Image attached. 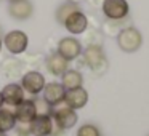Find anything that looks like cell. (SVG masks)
<instances>
[{"label": "cell", "mask_w": 149, "mask_h": 136, "mask_svg": "<svg viewBox=\"0 0 149 136\" xmlns=\"http://www.w3.org/2000/svg\"><path fill=\"white\" fill-rule=\"evenodd\" d=\"M117 45L125 53H135L143 45V35L135 27H125L117 35Z\"/></svg>", "instance_id": "1"}, {"label": "cell", "mask_w": 149, "mask_h": 136, "mask_svg": "<svg viewBox=\"0 0 149 136\" xmlns=\"http://www.w3.org/2000/svg\"><path fill=\"white\" fill-rule=\"evenodd\" d=\"M52 119H53V123L58 126L59 130H71L72 126H75L79 117H77V112L71 107H68L63 101L61 104L58 106H53V112H52Z\"/></svg>", "instance_id": "2"}, {"label": "cell", "mask_w": 149, "mask_h": 136, "mask_svg": "<svg viewBox=\"0 0 149 136\" xmlns=\"http://www.w3.org/2000/svg\"><path fill=\"white\" fill-rule=\"evenodd\" d=\"M84 61L96 74H103L107 69V59L100 45H88L84 50Z\"/></svg>", "instance_id": "3"}, {"label": "cell", "mask_w": 149, "mask_h": 136, "mask_svg": "<svg viewBox=\"0 0 149 136\" xmlns=\"http://www.w3.org/2000/svg\"><path fill=\"white\" fill-rule=\"evenodd\" d=\"M2 42H3L5 48L8 50V53H11V55H21V53H24L27 50L29 37L23 31H10L8 34L3 35Z\"/></svg>", "instance_id": "4"}, {"label": "cell", "mask_w": 149, "mask_h": 136, "mask_svg": "<svg viewBox=\"0 0 149 136\" xmlns=\"http://www.w3.org/2000/svg\"><path fill=\"white\" fill-rule=\"evenodd\" d=\"M19 85L23 87L24 93H29L31 96H39L47 85L45 75L40 74L39 71H29L23 75Z\"/></svg>", "instance_id": "5"}, {"label": "cell", "mask_w": 149, "mask_h": 136, "mask_svg": "<svg viewBox=\"0 0 149 136\" xmlns=\"http://www.w3.org/2000/svg\"><path fill=\"white\" fill-rule=\"evenodd\" d=\"M128 2L127 0H104L103 2V13L111 21H120L128 16Z\"/></svg>", "instance_id": "6"}, {"label": "cell", "mask_w": 149, "mask_h": 136, "mask_svg": "<svg viewBox=\"0 0 149 136\" xmlns=\"http://www.w3.org/2000/svg\"><path fill=\"white\" fill-rule=\"evenodd\" d=\"M56 51L68 61H74L82 55V43L75 37H64L58 42V50Z\"/></svg>", "instance_id": "7"}, {"label": "cell", "mask_w": 149, "mask_h": 136, "mask_svg": "<svg viewBox=\"0 0 149 136\" xmlns=\"http://www.w3.org/2000/svg\"><path fill=\"white\" fill-rule=\"evenodd\" d=\"M63 26H64V29L69 31L71 34L79 35V34H84L85 31H87V27H88V19H87V16H85L84 11H82V10H77V11L71 13L68 18H66L64 23H63Z\"/></svg>", "instance_id": "8"}, {"label": "cell", "mask_w": 149, "mask_h": 136, "mask_svg": "<svg viewBox=\"0 0 149 136\" xmlns=\"http://www.w3.org/2000/svg\"><path fill=\"white\" fill-rule=\"evenodd\" d=\"M34 7L29 0H16V2H10L8 5V15L16 21H26L32 16Z\"/></svg>", "instance_id": "9"}, {"label": "cell", "mask_w": 149, "mask_h": 136, "mask_svg": "<svg viewBox=\"0 0 149 136\" xmlns=\"http://www.w3.org/2000/svg\"><path fill=\"white\" fill-rule=\"evenodd\" d=\"M15 117H16L18 123H31L37 115L36 110V104H34V99H24L21 101L18 106L13 107Z\"/></svg>", "instance_id": "10"}, {"label": "cell", "mask_w": 149, "mask_h": 136, "mask_svg": "<svg viewBox=\"0 0 149 136\" xmlns=\"http://www.w3.org/2000/svg\"><path fill=\"white\" fill-rule=\"evenodd\" d=\"M53 119L52 115H36L29 123V133L32 136H52Z\"/></svg>", "instance_id": "11"}, {"label": "cell", "mask_w": 149, "mask_h": 136, "mask_svg": "<svg viewBox=\"0 0 149 136\" xmlns=\"http://www.w3.org/2000/svg\"><path fill=\"white\" fill-rule=\"evenodd\" d=\"M88 103V93L84 87L74 88V90H68L64 94V104L74 110H79L85 107Z\"/></svg>", "instance_id": "12"}, {"label": "cell", "mask_w": 149, "mask_h": 136, "mask_svg": "<svg viewBox=\"0 0 149 136\" xmlns=\"http://www.w3.org/2000/svg\"><path fill=\"white\" fill-rule=\"evenodd\" d=\"M0 91H2V96H3V104H7V106L15 107V106H18L21 101L26 99V98H24L26 93H24L23 87H21L19 83H8Z\"/></svg>", "instance_id": "13"}, {"label": "cell", "mask_w": 149, "mask_h": 136, "mask_svg": "<svg viewBox=\"0 0 149 136\" xmlns=\"http://www.w3.org/2000/svg\"><path fill=\"white\" fill-rule=\"evenodd\" d=\"M43 99L50 104V106H58L64 101V94H66V90L61 83L58 82H50V83L45 85L43 88Z\"/></svg>", "instance_id": "14"}, {"label": "cell", "mask_w": 149, "mask_h": 136, "mask_svg": "<svg viewBox=\"0 0 149 136\" xmlns=\"http://www.w3.org/2000/svg\"><path fill=\"white\" fill-rule=\"evenodd\" d=\"M45 66H47V71H48L52 75H55V77H61V75L69 69V61L64 59L58 51H56V53H52V55L47 56Z\"/></svg>", "instance_id": "15"}, {"label": "cell", "mask_w": 149, "mask_h": 136, "mask_svg": "<svg viewBox=\"0 0 149 136\" xmlns=\"http://www.w3.org/2000/svg\"><path fill=\"white\" fill-rule=\"evenodd\" d=\"M61 85L64 90H74V88H80L84 85V75L75 69H68L64 74L61 75Z\"/></svg>", "instance_id": "16"}, {"label": "cell", "mask_w": 149, "mask_h": 136, "mask_svg": "<svg viewBox=\"0 0 149 136\" xmlns=\"http://www.w3.org/2000/svg\"><path fill=\"white\" fill-rule=\"evenodd\" d=\"M15 126H16V117H15L13 109L2 107L0 109V131L8 133L15 130Z\"/></svg>", "instance_id": "17"}, {"label": "cell", "mask_w": 149, "mask_h": 136, "mask_svg": "<svg viewBox=\"0 0 149 136\" xmlns=\"http://www.w3.org/2000/svg\"><path fill=\"white\" fill-rule=\"evenodd\" d=\"M77 10H80L79 3H74V2H64V3H61L58 8H56L55 18H56V21H58V23L63 26V23H64V19H66V18H68L71 13L77 11Z\"/></svg>", "instance_id": "18"}, {"label": "cell", "mask_w": 149, "mask_h": 136, "mask_svg": "<svg viewBox=\"0 0 149 136\" xmlns=\"http://www.w3.org/2000/svg\"><path fill=\"white\" fill-rule=\"evenodd\" d=\"M2 71H3V74L8 75V77H16V75L21 74L23 66H21V62L18 61V59L7 58V59L2 61Z\"/></svg>", "instance_id": "19"}, {"label": "cell", "mask_w": 149, "mask_h": 136, "mask_svg": "<svg viewBox=\"0 0 149 136\" xmlns=\"http://www.w3.org/2000/svg\"><path fill=\"white\" fill-rule=\"evenodd\" d=\"M34 104H36V110H37V115H52L53 112V107L47 103L43 98H34Z\"/></svg>", "instance_id": "20"}, {"label": "cell", "mask_w": 149, "mask_h": 136, "mask_svg": "<svg viewBox=\"0 0 149 136\" xmlns=\"http://www.w3.org/2000/svg\"><path fill=\"white\" fill-rule=\"evenodd\" d=\"M77 136H101V131L93 123H85L77 130Z\"/></svg>", "instance_id": "21"}, {"label": "cell", "mask_w": 149, "mask_h": 136, "mask_svg": "<svg viewBox=\"0 0 149 136\" xmlns=\"http://www.w3.org/2000/svg\"><path fill=\"white\" fill-rule=\"evenodd\" d=\"M3 107V96H2V91H0V109Z\"/></svg>", "instance_id": "22"}, {"label": "cell", "mask_w": 149, "mask_h": 136, "mask_svg": "<svg viewBox=\"0 0 149 136\" xmlns=\"http://www.w3.org/2000/svg\"><path fill=\"white\" fill-rule=\"evenodd\" d=\"M15 136H31V135H21V133H15Z\"/></svg>", "instance_id": "23"}, {"label": "cell", "mask_w": 149, "mask_h": 136, "mask_svg": "<svg viewBox=\"0 0 149 136\" xmlns=\"http://www.w3.org/2000/svg\"><path fill=\"white\" fill-rule=\"evenodd\" d=\"M2 46H3V42H2V37H0V51H2Z\"/></svg>", "instance_id": "24"}, {"label": "cell", "mask_w": 149, "mask_h": 136, "mask_svg": "<svg viewBox=\"0 0 149 136\" xmlns=\"http://www.w3.org/2000/svg\"><path fill=\"white\" fill-rule=\"evenodd\" d=\"M0 37H2V39H3V32H2V27H0Z\"/></svg>", "instance_id": "25"}, {"label": "cell", "mask_w": 149, "mask_h": 136, "mask_svg": "<svg viewBox=\"0 0 149 136\" xmlns=\"http://www.w3.org/2000/svg\"><path fill=\"white\" fill-rule=\"evenodd\" d=\"M0 136H7V133H3V131H0Z\"/></svg>", "instance_id": "26"}, {"label": "cell", "mask_w": 149, "mask_h": 136, "mask_svg": "<svg viewBox=\"0 0 149 136\" xmlns=\"http://www.w3.org/2000/svg\"><path fill=\"white\" fill-rule=\"evenodd\" d=\"M8 2H16V0H8Z\"/></svg>", "instance_id": "27"}]
</instances>
